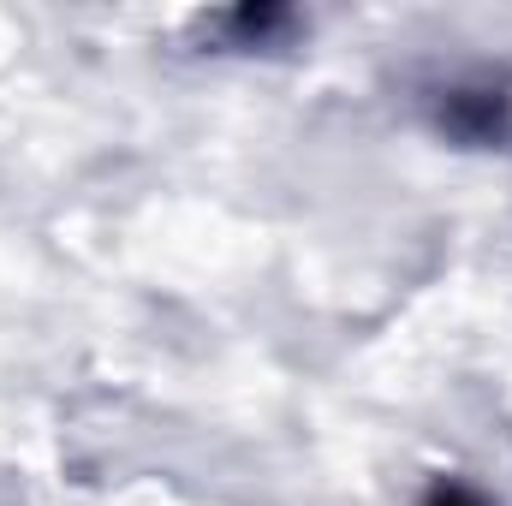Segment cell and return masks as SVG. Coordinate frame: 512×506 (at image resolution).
Listing matches in <instances>:
<instances>
[{"label":"cell","mask_w":512,"mask_h":506,"mask_svg":"<svg viewBox=\"0 0 512 506\" xmlns=\"http://www.w3.org/2000/svg\"><path fill=\"white\" fill-rule=\"evenodd\" d=\"M429 506H483L471 489H459V483H447V489H435V501Z\"/></svg>","instance_id":"cell-1"}]
</instances>
